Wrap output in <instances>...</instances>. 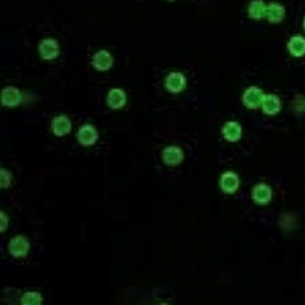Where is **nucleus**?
<instances>
[{"label": "nucleus", "instance_id": "obj_7", "mask_svg": "<svg viewBox=\"0 0 305 305\" xmlns=\"http://www.w3.org/2000/svg\"><path fill=\"white\" fill-rule=\"evenodd\" d=\"M126 101H127V96H126L125 92L122 89H112L108 95V105L112 109H121L125 106Z\"/></svg>", "mask_w": 305, "mask_h": 305}, {"label": "nucleus", "instance_id": "obj_4", "mask_svg": "<svg viewBox=\"0 0 305 305\" xmlns=\"http://www.w3.org/2000/svg\"><path fill=\"white\" fill-rule=\"evenodd\" d=\"M79 142L85 146L92 145L98 139V133L93 126L85 124L82 126L77 133Z\"/></svg>", "mask_w": 305, "mask_h": 305}, {"label": "nucleus", "instance_id": "obj_11", "mask_svg": "<svg viewBox=\"0 0 305 305\" xmlns=\"http://www.w3.org/2000/svg\"><path fill=\"white\" fill-rule=\"evenodd\" d=\"M52 129L57 136H63L71 131V121L65 115H60L53 120Z\"/></svg>", "mask_w": 305, "mask_h": 305}, {"label": "nucleus", "instance_id": "obj_17", "mask_svg": "<svg viewBox=\"0 0 305 305\" xmlns=\"http://www.w3.org/2000/svg\"><path fill=\"white\" fill-rule=\"evenodd\" d=\"M303 28H304V29H305V18H304V20H303Z\"/></svg>", "mask_w": 305, "mask_h": 305}, {"label": "nucleus", "instance_id": "obj_16", "mask_svg": "<svg viewBox=\"0 0 305 305\" xmlns=\"http://www.w3.org/2000/svg\"><path fill=\"white\" fill-rule=\"evenodd\" d=\"M42 300V297L39 293L27 292L22 297V303L23 304H39Z\"/></svg>", "mask_w": 305, "mask_h": 305}, {"label": "nucleus", "instance_id": "obj_2", "mask_svg": "<svg viewBox=\"0 0 305 305\" xmlns=\"http://www.w3.org/2000/svg\"><path fill=\"white\" fill-rule=\"evenodd\" d=\"M41 57L45 60H53L59 55L60 48L54 39H45L41 42L39 46Z\"/></svg>", "mask_w": 305, "mask_h": 305}, {"label": "nucleus", "instance_id": "obj_3", "mask_svg": "<svg viewBox=\"0 0 305 305\" xmlns=\"http://www.w3.org/2000/svg\"><path fill=\"white\" fill-rule=\"evenodd\" d=\"M186 80L184 76L180 73L174 72L170 74L166 79L165 85L170 92L177 93L182 92L186 87Z\"/></svg>", "mask_w": 305, "mask_h": 305}, {"label": "nucleus", "instance_id": "obj_8", "mask_svg": "<svg viewBox=\"0 0 305 305\" xmlns=\"http://www.w3.org/2000/svg\"><path fill=\"white\" fill-rule=\"evenodd\" d=\"M113 60L112 56L106 51H100L92 58V64L98 71H106L112 67Z\"/></svg>", "mask_w": 305, "mask_h": 305}, {"label": "nucleus", "instance_id": "obj_9", "mask_svg": "<svg viewBox=\"0 0 305 305\" xmlns=\"http://www.w3.org/2000/svg\"><path fill=\"white\" fill-rule=\"evenodd\" d=\"M163 158L165 163L174 166L181 163L183 159V153L179 147H169L163 151Z\"/></svg>", "mask_w": 305, "mask_h": 305}, {"label": "nucleus", "instance_id": "obj_15", "mask_svg": "<svg viewBox=\"0 0 305 305\" xmlns=\"http://www.w3.org/2000/svg\"><path fill=\"white\" fill-rule=\"evenodd\" d=\"M223 134L229 141H236L241 137V127L238 123L230 121L223 128Z\"/></svg>", "mask_w": 305, "mask_h": 305}, {"label": "nucleus", "instance_id": "obj_1", "mask_svg": "<svg viewBox=\"0 0 305 305\" xmlns=\"http://www.w3.org/2000/svg\"><path fill=\"white\" fill-rule=\"evenodd\" d=\"M263 92L257 87H250L245 91L243 97L244 105L249 109H256L259 106H262L263 101Z\"/></svg>", "mask_w": 305, "mask_h": 305}, {"label": "nucleus", "instance_id": "obj_6", "mask_svg": "<svg viewBox=\"0 0 305 305\" xmlns=\"http://www.w3.org/2000/svg\"><path fill=\"white\" fill-rule=\"evenodd\" d=\"M22 101V95L19 89L12 86L5 88L3 90L2 103L7 107H15L20 104Z\"/></svg>", "mask_w": 305, "mask_h": 305}, {"label": "nucleus", "instance_id": "obj_5", "mask_svg": "<svg viewBox=\"0 0 305 305\" xmlns=\"http://www.w3.org/2000/svg\"><path fill=\"white\" fill-rule=\"evenodd\" d=\"M9 249L15 257H24L28 253L29 244L23 236H18L12 240Z\"/></svg>", "mask_w": 305, "mask_h": 305}, {"label": "nucleus", "instance_id": "obj_13", "mask_svg": "<svg viewBox=\"0 0 305 305\" xmlns=\"http://www.w3.org/2000/svg\"><path fill=\"white\" fill-rule=\"evenodd\" d=\"M239 179L236 174L231 172L226 173L221 180V186L223 190L227 193L236 192L239 186Z\"/></svg>", "mask_w": 305, "mask_h": 305}, {"label": "nucleus", "instance_id": "obj_14", "mask_svg": "<svg viewBox=\"0 0 305 305\" xmlns=\"http://www.w3.org/2000/svg\"><path fill=\"white\" fill-rule=\"evenodd\" d=\"M288 49L291 55L302 57L305 54V39L301 36L291 38L288 44Z\"/></svg>", "mask_w": 305, "mask_h": 305}, {"label": "nucleus", "instance_id": "obj_12", "mask_svg": "<svg viewBox=\"0 0 305 305\" xmlns=\"http://www.w3.org/2000/svg\"><path fill=\"white\" fill-rule=\"evenodd\" d=\"M262 111L267 115H275L280 111V99L275 95H265L262 103Z\"/></svg>", "mask_w": 305, "mask_h": 305}, {"label": "nucleus", "instance_id": "obj_10", "mask_svg": "<svg viewBox=\"0 0 305 305\" xmlns=\"http://www.w3.org/2000/svg\"><path fill=\"white\" fill-rule=\"evenodd\" d=\"M272 190L269 186L265 184H259L253 191V198L259 205L267 204L271 200Z\"/></svg>", "mask_w": 305, "mask_h": 305}]
</instances>
